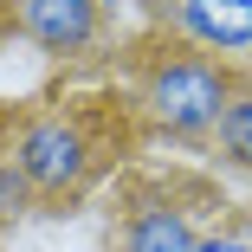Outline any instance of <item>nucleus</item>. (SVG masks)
<instances>
[{
    "label": "nucleus",
    "instance_id": "f257e3e1",
    "mask_svg": "<svg viewBox=\"0 0 252 252\" xmlns=\"http://www.w3.org/2000/svg\"><path fill=\"white\" fill-rule=\"evenodd\" d=\"M233 71L181 39H162L136 59V104L142 117L168 136H214L226 104H233Z\"/></svg>",
    "mask_w": 252,
    "mask_h": 252
},
{
    "label": "nucleus",
    "instance_id": "f03ea898",
    "mask_svg": "<svg viewBox=\"0 0 252 252\" xmlns=\"http://www.w3.org/2000/svg\"><path fill=\"white\" fill-rule=\"evenodd\" d=\"M7 162L20 168V181H26L32 194L65 200V194H78V188L91 181V136H84V123L65 117V110H39V117H26V123L13 129V156H7Z\"/></svg>",
    "mask_w": 252,
    "mask_h": 252
},
{
    "label": "nucleus",
    "instance_id": "7ed1b4c3",
    "mask_svg": "<svg viewBox=\"0 0 252 252\" xmlns=\"http://www.w3.org/2000/svg\"><path fill=\"white\" fill-rule=\"evenodd\" d=\"M0 13H7V26L26 45H39V52L59 59V65L91 59L97 45H104V32H110V13L97 7V0H0Z\"/></svg>",
    "mask_w": 252,
    "mask_h": 252
},
{
    "label": "nucleus",
    "instance_id": "20e7f679",
    "mask_svg": "<svg viewBox=\"0 0 252 252\" xmlns=\"http://www.w3.org/2000/svg\"><path fill=\"white\" fill-rule=\"evenodd\" d=\"M156 13L181 45H194L220 65L252 52V0H156Z\"/></svg>",
    "mask_w": 252,
    "mask_h": 252
},
{
    "label": "nucleus",
    "instance_id": "39448f33",
    "mask_svg": "<svg viewBox=\"0 0 252 252\" xmlns=\"http://www.w3.org/2000/svg\"><path fill=\"white\" fill-rule=\"evenodd\" d=\"M194 246H200V233H194L188 207H175V200H136L117 233V252H194Z\"/></svg>",
    "mask_w": 252,
    "mask_h": 252
},
{
    "label": "nucleus",
    "instance_id": "423d86ee",
    "mask_svg": "<svg viewBox=\"0 0 252 252\" xmlns=\"http://www.w3.org/2000/svg\"><path fill=\"white\" fill-rule=\"evenodd\" d=\"M220 149L239 162V168H252V84H239L233 91V104H226V117H220Z\"/></svg>",
    "mask_w": 252,
    "mask_h": 252
},
{
    "label": "nucleus",
    "instance_id": "0eeeda50",
    "mask_svg": "<svg viewBox=\"0 0 252 252\" xmlns=\"http://www.w3.org/2000/svg\"><path fill=\"white\" fill-rule=\"evenodd\" d=\"M26 200H32V188L20 181V168L0 162V220H7V214H26Z\"/></svg>",
    "mask_w": 252,
    "mask_h": 252
},
{
    "label": "nucleus",
    "instance_id": "6e6552de",
    "mask_svg": "<svg viewBox=\"0 0 252 252\" xmlns=\"http://www.w3.org/2000/svg\"><path fill=\"white\" fill-rule=\"evenodd\" d=\"M194 252H252V239H246V233H207Z\"/></svg>",
    "mask_w": 252,
    "mask_h": 252
},
{
    "label": "nucleus",
    "instance_id": "1a4fd4ad",
    "mask_svg": "<svg viewBox=\"0 0 252 252\" xmlns=\"http://www.w3.org/2000/svg\"><path fill=\"white\" fill-rule=\"evenodd\" d=\"M97 7H104V13H117V7H123V0H97Z\"/></svg>",
    "mask_w": 252,
    "mask_h": 252
}]
</instances>
